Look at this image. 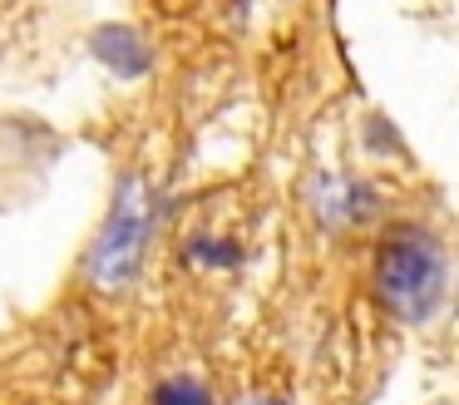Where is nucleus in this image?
I'll list each match as a JSON object with an SVG mask.
<instances>
[{"label":"nucleus","instance_id":"423d86ee","mask_svg":"<svg viewBox=\"0 0 459 405\" xmlns=\"http://www.w3.org/2000/svg\"><path fill=\"white\" fill-rule=\"evenodd\" d=\"M188 262L193 267H208V272H222V267H238L242 252L228 242V237H188Z\"/></svg>","mask_w":459,"mask_h":405},{"label":"nucleus","instance_id":"39448f33","mask_svg":"<svg viewBox=\"0 0 459 405\" xmlns=\"http://www.w3.org/2000/svg\"><path fill=\"white\" fill-rule=\"evenodd\" d=\"M153 405H212V391L198 375L178 371V375H163V381L153 385Z\"/></svg>","mask_w":459,"mask_h":405},{"label":"nucleus","instance_id":"7ed1b4c3","mask_svg":"<svg viewBox=\"0 0 459 405\" xmlns=\"http://www.w3.org/2000/svg\"><path fill=\"white\" fill-rule=\"evenodd\" d=\"M311 207L326 227H356L376 213V188L360 178H321V183H311Z\"/></svg>","mask_w":459,"mask_h":405},{"label":"nucleus","instance_id":"0eeeda50","mask_svg":"<svg viewBox=\"0 0 459 405\" xmlns=\"http://www.w3.org/2000/svg\"><path fill=\"white\" fill-rule=\"evenodd\" d=\"M238 405H291V401H281V395H242Z\"/></svg>","mask_w":459,"mask_h":405},{"label":"nucleus","instance_id":"f257e3e1","mask_svg":"<svg viewBox=\"0 0 459 405\" xmlns=\"http://www.w3.org/2000/svg\"><path fill=\"white\" fill-rule=\"evenodd\" d=\"M449 296V252L420 223L390 227L376 247V302L400 326H429Z\"/></svg>","mask_w":459,"mask_h":405},{"label":"nucleus","instance_id":"f03ea898","mask_svg":"<svg viewBox=\"0 0 459 405\" xmlns=\"http://www.w3.org/2000/svg\"><path fill=\"white\" fill-rule=\"evenodd\" d=\"M153 223H159V203L143 178H124L114 207L104 213L100 233H94L90 252H84V277L94 292H129L143 272V257L153 242Z\"/></svg>","mask_w":459,"mask_h":405},{"label":"nucleus","instance_id":"20e7f679","mask_svg":"<svg viewBox=\"0 0 459 405\" xmlns=\"http://www.w3.org/2000/svg\"><path fill=\"white\" fill-rule=\"evenodd\" d=\"M94 55H100L119 79H139L143 69H149V45H143V35L134 25H104L100 35H94Z\"/></svg>","mask_w":459,"mask_h":405}]
</instances>
